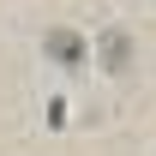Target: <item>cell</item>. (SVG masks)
Returning a JSON list of instances; mask_svg holds the SVG:
<instances>
[{"label": "cell", "mask_w": 156, "mask_h": 156, "mask_svg": "<svg viewBox=\"0 0 156 156\" xmlns=\"http://www.w3.org/2000/svg\"><path fill=\"white\" fill-rule=\"evenodd\" d=\"M102 48H108L102 60H108V66L120 72V66H126V48H132V42H126V30H108V36H102Z\"/></svg>", "instance_id": "7a4b0ae2"}, {"label": "cell", "mask_w": 156, "mask_h": 156, "mask_svg": "<svg viewBox=\"0 0 156 156\" xmlns=\"http://www.w3.org/2000/svg\"><path fill=\"white\" fill-rule=\"evenodd\" d=\"M48 54H54V60H78V54H84V36H72V30H48Z\"/></svg>", "instance_id": "6da1fadb"}]
</instances>
